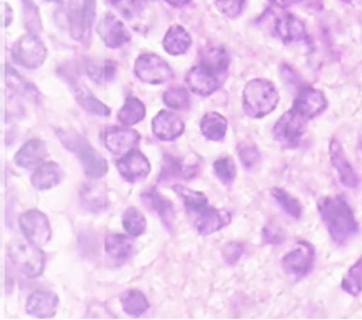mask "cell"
<instances>
[{
    "instance_id": "obj_1",
    "label": "cell",
    "mask_w": 362,
    "mask_h": 320,
    "mask_svg": "<svg viewBox=\"0 0 362 320\" xmlns=\"http://www.w3.org/2000/svg\"><path fill=\"white\" fill-rule=\"evenodd\" d=\"M318 211L332 240L345 244L359 231L352 208L341 197H326L318 203Z\"/></svg>"
},
{
    "instance_id": "obj_2",
    "label": "cell",
    "mask_w": 362,
    "mask_h": 320,
    "mask_svg": "<svg viewBox=\"0 0 362 320\" xmlns=\"http://www.w3.org/2000/svg\"><path fill=\"white\" fill-rule=\"evenodd\" d=\"M280 96L276 88L264 78L252 80L246 84L243 95V106L248 117L261 119L276 109Z\"/></svg>"
},
{
    "instance_id": "obj_3",
    "label": "cell",
    "mask_w": 362,
    "mask_h": 320,
    "mask_svg": "<svg viewBox=\"0 0 362 320\" xmlns=\"http://www.w3.org/2000/svg\"><path fill=\"white\" fill-rule=\"evenodd\" d=\"M61 141L64 143L68 150L76 153L79 158L83 170L90 179H102L109 170V165L98 152L83 139H79L76 134L61 132Z\"/></svg>"
},
{
    "instance_id": "obj_4",
    "label": "cell",
    "mask_w": 362,
    "mask_h": 320,
    "mask_svg": "<svg viewBox=\"0 0 362 320\" xmlns=\"http://www.w3.org/2000/svg\"><path fill=\"white\" fill-rule=\"evenodd\" d=\"M8 256L18 271L27 278H37L45 269V254L39 246L30 241H12L8 247Z\"/></svg>"
},
{
    "instance_id": "obj_5",
    "label": "cell",
    "mask_w": 362,
    "mask_h": 320,
    "mask_svg": "<svg viewBox=\"0 0 362 320\" xmlns=\"http://www.w3.org/2000/svg\"><path fill=\"white\" fill-rule=\"evenodd\" d=\"M95 0H69L68 23L70 37L77 42H89L95 21Z\"/></svg>"
},
{
    "instance_id": "obj_6",
    "label": "cell",
    "mask_w": 362,
    "mask_h": 320,
    "mask_svg": "<svg viewBox=\"0 0 362 320\" xmlns=\"http://www.w3.org/2000/svg\"><path fill=\"white\" fill-rule=\"evenodd\" d=\"M12 57L27 69H37L47 59V47L37 34L28 33L14 42Z\"/></svg>"
},
{
    "instance_id": "obj_7",
    "label": "cell",
    "mask_w": 362,
    "mask_h": 320,
    "mask_svg": "<svg viewBox=\"0 0 362 320\" xmlns=\"http://www.w3.org/2000/svg\"><path fill=\"white\" fill-rule=\"evenodd\" d=\"M135 76L141 82L158 85L172 81L174 70L162 57L155 54H142L134 63Z\"/></svg>"
},
{
    "instance_id": "obj_8",
    "label": "cell",
    "mask_w": 362,
    "mask_h": 320,
    "mask_svg": "<svg viewBox=\"0 0 362 320\" xmlns=\"http://www.w3.org/2000/svg\"><path fill=\"white\" fill-rule=\"evenodd\" d=\"M308 126V119L296 109L286 111L274 126L273 136L277 142L288 148H295L300 143Z\"/></svg>"
},
{
    "instance_id": "obj_9",
    "label": "cell",
    "mask_w": 362,
    "mask_h": 320,
    "mask_svg": "<svg viewBox=\"0 0 362 320\" xmlns=\"http://www.w3.org/2000/svg\"><path fill=\"white\" fill-rule=\"evenodd\" d=\"M20 230L32 244L42 247L52 239V227L47 215L39 210H30L20 215Z\"/></svg>"
},
{
    "instance_id": "obj_10",
    "label": "cell",
    "mask_w": 362,
    "mask_h": 320,
    "mask_svg": "<svg viewBox=\"0 0 362 320\" xmlns=\"http://www.w3.org/2000/svg\"><path fill=\"white\" fill-rule=\"evenodd\" d=\"M97 33L111 49L120 48L132 39V34L127 30L125 23L119 20L112 13H107L103 17L97 25Z\"/></svg>"
},
{
    "instance_id": "obj_11",
    "label": "cell",
    "mask_w": 362,
    "mask_h": 320,
    "mask_svg": "<svg viewBox=\"0 0 362 320\" xmlns=\"http://www.w3.org/2000/svg\"><path fill=\"white\" fill-rule=\"evenodd\" d=\"M138 131L119 126H110L104 133V143L111 154L118 156L134 149L140 143Z\"/></svg>"
},
{
    "instance_id": "obj_12",
    "label": "cell",
    "mask_w": 362,
    "mask_h": 320,
    "mask_svg": "<svg viewBox=\"0 0 362 320\" xmlns=\"http://www.w3.org/2000/svg\"><path fill=\"white\" fill-rule=\"evenodd\" d=\"M315 249L306 241H300L296 249L290 251L282 259V266L288 274L295 278H304L313 268Z\"/></svg>"
},
{
    "instance_id": "obj_13",
    "label": "cell",
    "mask_w": 362,
    "mask_h": 320,
    "mask_svg": "<svg viewBox=\"0 0 362 320\" xmlns=\"http://www.w3.org/2000/svg\"><path fill=\"white\" fill-rule=\"evenodd\" d=\"M117 168L126 181L138 183L149 175L151 163L140 150L134 148L117 161Z\"/></svg>"
},
{
    "instance_id": "obj_14",
    "label": "cell",
    "mask_w": 362,
    "mask_h": 320,
    "mask_svg": "<svg viewBox=\"0 0 362 320\" xmlns=\"http://www.w3.org/2000/svg\"><path fill=\"white\" fill-rule=\"evenodd\" d=\"M185 82L192 93L202 97L211 96L219 88L217 73L203 63L189 70L185 76Z\"/></svg>"
},
{
    "instance_id": "obj_15",
    "label": "cell",
    "mask_w": 362,
    "mask_h": 320,
    "mask_svg": "<svg viewBox=\"0 0 362 320\" xmlns=\"http://www.w3.org/2000/svg\"><path fill=\"white\" fill-rule=\"evenodd\" d=\"M327 105L329 102L320 90L304 86L293 102V109L309 120L322 114L327 109Z\"/></svg>"
},
{
    "instance_id": "obj_16",
    "label": "cell",
    "mask_w": 362,
    "mask_h": 320,
    "mask_svg": "<svg viewBox=\"0 0 362 320\" xmlns=\"http://www.w3.org/2000/svg\"><path fill=\"white\" fill-rule=\"evenodd\" d=\"M185 122L176 113L161 109L152 120V131L158 140L173 141L185 132Z\"/></svg>"
},
{
    "instance_id": "obj_17",
    "label": "cell",
    "mask_w": 362,
    "mask_h": 320,
    "mask_svg": "<svg viewBox=\"0 0 362 320\" xmlns=\"http://www.w3.org/2000/svg\"><path fill=\"white\" fill-rule=\"evenodd\" d=\"M59 297L52 291L37 290L30 295L26 303L27 314L39 318L49 319L57 314Z\"/></svg>"
},
{
    "instance_id": "obj_18",
    "label": "cell",
    "mask_w": 362,
    "mask_h": 320,
    "mask_svg": "<svg viewBox=\"0 0 362 320\" xmlns=\"http://www.w3.org/2000/svg\"><path fill=\"white\" fill-rule=\"evenodd\" d=\"M329 156L332 165L339 175L340 182L347 188H356L359 184V179L354 169L346 158L343 146L338 140L333 139L329 143Z\"/></svg>"
},
{
    "instance_id": "obj_19",
    "label": "cell",
    "mask_w": 362,
    "mask_h": 320,
    "mask_svg": "<svg viewBox=\"0 0 362 320\" xmlns=\"http://www.w3.org/2000/svg\"><path fill=\"white\" fill-rule=\"evenodd\" d=\"M48 156L46 143L40 139H32L25 143L14 155L16 165L21 168L32 169L39 167Z\"/></svg>"
},
{
    "instance_id": "obj_20",
    "label": "cell",
    "mask_w": 362,
    "mask_h": 320,
    "mask_svg": "<svg viewBox=\"0 0 362 320\" xmlns=\"http://www.w3.org/2000/svg\"><path fill=\"white\" fill-rule=\"evenodd\" d=\"M230 220L232 217L230 212L214 208H205L196 221V228L199 235H214L230 225Z\"/></svg>"
},
{
    "instance_id": "obj_21",
    "label": "cell",
    "mask_w": 362,
    "mask_h": 320,
    "mask_svg": "<svg viewBox=\"0 0 362 320\" xmlns=\"http://www.w3.org/2000/svg\"><path fill=\"white\" fill-rule=\"evenodd\" d=\"M192 45V39L188 30L181 25H173L165 34L162 47L172 57H180L188 52Z\"/></svg>"
},
{
    "instance_id": "obj_22",
    "label": "cell",
    "mask_w": 362,
    "mask_h": 320,
    "mask_svg": "<svg viewBox=\"0 0 362 320\" xmlns=\"http://www.w3.org/2000/svg\"><path fill=\"white\" fill-rule=\"evenodd\" d=\"M62 169L57 162H45L37 167L30 179V183L37 190L45 191L59 185L62 181Z\"/></svg>"
},
{
    "instance_id": "obj_23",
    "label": "cell",
    "mask_w": 362,
    "mask_h": 320,
    "mask_svg": "<svg viewBox=\"0 0 362 320\" xmlns=\"http://www.w3.org/2000/svg\"><path fill=\"white\" fill-rule=\"evenodd\" d=\"M275 30L281 40L286 43L300 42L306 37L304 23L291 13L284 14L279 18Z\"/></svg>"
},
{
    "instance_id": "obj_24",
    "label": "cell",
    "mask_w": 362,
    "mask_h": 320,
    "mask_svg": "<svg viewBox=\"0 0 362 320\" xmlns=\"http://www.w3.org/2000/svg\"><path fill=\"white\" fill-rule=\"evenodd\" d=\"M228 120L221 113L208 112L202 118V134L211 141L224 139L228 132Z\"/></svg>"
},
{
    "instance_id": "obj_25",
    "label": "cell",
    "mask_w": 362,
    "mask_h": 320,
    "mask_svg": "<svg viewBox=\"0 0 362 320\" xmlns=\"http://www.w3.org/2000/svg\"><path fill=\"white\" fill-rule=\"evenodd\" d=\"M105 251L115 260L125 261L132 255L134 244L127 235L112 233L106 237Z\"/></svg>"
},
{
    "instance_id": "obj_26",
    "label": "cell",
    "mask_w": 362,
    "mask_h": 320,
    "mask_svg": "<svg viewBox=\"0 0 362 320\" xmlns=\"http://www.w3.org/2000/svg\"><path fill=\"white\" fill-rule=\"evenodd\" d=\"M201 63L214 70L216 73H225L228 69L230 57L224 47L209 45L202 52Z\"/></svg>"
},
{
    "instance_id": "obj_27",
    "label": "cell",
    "mask_w": 362,
    "mask_h": 320,
    "mask_svg": "<svg viewBox=\"0 0 362 320\" xmlns=\"http://www.w3.org/2000/svg\"><path fill=\"white\" fill-rule=\"evenodd\" d=\"M146 114L145 104L135 97H129L119 111L118 119L125 126H133L145 119Z\"/></svg>"
},
{
    "instance_id": "obj_28",
    "label": "cell",
    "mask_w": 362,
    "mask_h": 320,
    "mask_svg": "<svg viewBox=\"0 0 362 320\" xmlns=\"http://www.w3.org/2000/svg\"><path fill=\"white\" fill-rule=\"evenodd\" d=\"M122 310L132 317H140L148 310L149 303L141 291L129 289L120 297Z\"/></svg>"
},
{
    "instance_id": "obj_29",
    "label": "cell",
    "mask_w": 362,
    "mask_h": 320,
    "mask_svg": "<svg viewBox=\"0 0 362 320\" xmlns=\"http://www.w3.org/2000/svg\"><path fill=\"white\" fill-rule=\"evenodd\" d=\"M173 189L183 199L185 208L189 212H199V213H202L208 206V198L203 192L196 191V190L187 188L183 185H174Z\"/></svg>"
},
{
    "instance_id": "obj_30",
    "label": "cell",
    "mask_w": 362,
    "mask_h": 320,
    "mask_svg": "<svg viewBox=\"0 0 362 320\" xmlns=\"http://www.w3.org/2000/svg\"><path fill=\"white\" fill-rule=\"evenodd\" d=\"M109 1L129 23H139L145 18V6L141 0H109Z\"/></svg>"
},
{
    "instance_id": "obj_31",
    "label": "cell",
    "mask_w": 362,
    "mask_h": 320,
    "mask_svg": "<svg viewBox=\"0 0 362 320\" xmlns=\"http://www.w3.org/2000/svg\"><path fill=\"white\" fill-rule=\"evenodd\" d=\"M76 100L79 105L86 109L90 114L98 117H109L111 114V109L104 102L97 100L93 93L86 88H79L76 91Z\"/></svg>"
},
{
    "instance_id": "obj_32",
    "label": "cell",
    "mask_w": 362,
    "mask_h": 320,
    "mask_svg": "<svg viewBox=\"0 0 362 320\" xmlns=\"http://www.w3.org/2000/svg\"><path fill=\"white\" fill-rule=\"evenodd\" d=\"M86 71L91 77V80L99 84H104L115 78L117 73V63L111 60L97 61V62L95 61L86 66Z\"/></svg>"
},
{
    "instance_id": "obj_33",
    "label": "cell",
    "mask_w": 362,
    "mask_h": 320,
    "mask_svg": "<svg viewBox=\"0 0 362 320\" xmlns=\"http://www.w3.org/2000/svg\"><path fill=\"white\" fill-rule=\"evenodd\" d=\"M122 226L134 238L144 235L147 228V219L138 208H129L122 215Z\"/></svg>"
},
{
    "instance_id": "obj_34",
    "label": "cell",
    "mask_w": 362,
    "mask_h": 320,
    "mask_svg": "<svg viewBox=\"0 0 362 320\" xmlns=\"http://www.w3.org/2000/svg\"><path fill=\"white\" fill-rule=\"evenodd\" d=\"M100 186L102 185H86L83 188L82 203L90 211L99 212L105 208V192Z\"/></svg>"
},
{
    "instance_id": "obj_35",
    "label": "cell",
    "mask_w": 362,
    "mask_h": 320,
    "mask_svg": "<svg viewBox=\"0 0 362 320\" xmlns=\"http://www.w3.org/2000/svg\"><path fill=\"white\" fill-rule=\"evenodd\" d=\"M163 102L170 109L182 111L190 106L191 98L188 90L185 89L183 86H174L165 91Z\"/></svg>"
},
{
    "instance_id": "obj_36",
    "label": "cell",
    "mask_w": 362,
    "mask_h": 320,
    "mask_svg": "<svg viewBox=\"0 0 362 320\" xmlns=\"http://www.w3.org/2000/svg\"><path fill=\"white\" fill-rule=\"evenodd\" d=\"M344 291L351 296H358L362 291V258L351 267L341 283Z\"/></svg>"
},
{
    "instance_id": "obj_37",
    "label": "cell",
    "mask_w": 362,
    "mask_h": 320,
    "mask_svg": "<svg viewBox=\"0 0 362 320\" xmlns=\"http://www.w3.org/2000/svg\"><path fill=\"white\" fill-rule=\"evenodd\" d=\"M272 195L291 217L300 218L302 206H300V201L291 197L288 192L284 191L282 189L274 188L272 190Z\"/></svg>"
},
{
    "instance_id": "obj_38",
    "label": "cell",
    "mask_w": 362,
    "mask_h": 320,
    "mask_svg": "<svg viewBox=\"0 0 362 320\" xmlns=\"http://www.w3.org/2000/svg\"><path fill=\"white\" fill-rule=\"evenodd\" d=\"M145 198L152 205L155 211L158 212V215L167 223L170 217H173V203L168 199H165L163 196L160 195L156 190L145 194Z\"/></svg>"
},
{
    "instance_id": "obj_39",
    "label": "cell",
    "mask_w": 362,
    "mask_h": 320,
    "mask_svg": "<svg viewBox=\"0 0 362 320\" xmlns=\"http://www.w3.org/2000/svg\"><path fill=\"white\" fill-rule=\"evenodd\" d=\"M214 172L225 184H228L237 176V167L230 158H223L214 163Z\"/></svg>"
},
{
    "instance_id": "obj_40",
    "label": "cell",
    "mask_w": 362,
    "mask_h": 320,
    "mask_svg": "<svg viewBox=\"0 0 362 320\" xmlns=\"http://www.w3.org/2000/svg\"><path fill=\"white\" fill-rule=\"evenodd\" d=\"M246 0H216V6L225 17L234 19L244 10Z\"/></svg>"
},
{
    "instance_id": "obj_41",
    "label": "cell",
    "mask_w": 362,
    "mask_h": 320,
    "mask_svg": "<svg viewBox=\"0 0 362 320\" xmlns=\"http://www.w3.org/2000/svg\"><path fill=\"white\" fill-rule=\"evenodd\" d=\"M239 158L246 168L252 169L260 160V154L255 146L244 142L239 146Z\"/></svg>"
},
{
    "instance_id": "obj_42",
    "label": "cell",
    "mask_w": 362,
    "mask_h": 320,
    "mask_svg": "<svg viewBox=\"0 0 362 320\" xmlns=\"http://www.w3.org/2000/svg\"><path fill=\"white\" fill-rule=\"evenodd\" d=\"M185 169L182 165V162L165 156V165L162 167L161 179H172L178 176H185Z\"/></svg>"
},
{
    "instance_id": "obj_43",
    "label": "cell",
    "mask_w": 362,
    "mask_h": 320,
    "mask_svg": "<svg viewBox=\"0 0 362 320\" xmlns=\"http://www.w3.org/2000/svg\"><path fill=\"white\" fill-rule=\"evenodd\" d=\"M243 254H244V246L238 242H230L223 249V256L228 264L237 263Z\"/></svg>"
},
{
    "instance_id": "obj_44",
    "label": "cell",
    "mask_w": 362,
    "mask_h": 320,
    "mask_svg": "<svg viewBox=\"0 0 362 320\" xmlns=\"http://www.w3.org/2000/svg\"><path fill=\"white\" fill-rule=\"evenodd\" d=\"M5 13H4V17H5V27L10 26L11 21L13 20V12H12V8H11L10 5L8 4H5Z\"/></svg>"
},
{
    "instance_id": "obj_45",
    "label": "cell",
    "mask_w": 362,
    "mask_h": 320,
    "mask_svg": "<svg viewBox=\"0 0 362 320\" xmlns=\"http://www.w3.org/2000/svg\"><path fill=\"white\" fill-rule=\"evenodd\" d=\"M165 1L174 7H183L190 3V0H165Z\"/></svg>"
},
{
    "instance_id": "obj_46",
    "label": "cell",
    "mask_w": 362,
    "mask_h": 320,
    "mask_svg": "<svg viewBox=\"0 0 362 320\" xmlns=\"http://www.w3.org/2000/svg\"><path fill=\"white\" fill-rule=\"evenodd\" d=\"M272 3L275 4L276 6L284 7L289 6L290 4L293 3V0H270Z\"/></svg>"
},
{
    "instance_id": "obj_47",
    "label": "cell",
    "mask_w": 362,
    "mask_h": 320,
    "mask_svg": "<svg viewBox=\"0 0 362 320\" xmlns=\"http://www.w3.org/2000/svg\"><path fill=\"white\" fill-rule=\"evenodd\" d=\"M47 1H53V3H62V0H47Z\"/></svg>"
},
{
    "instance_id": "obj_48",
    "label": "cell",
    "mask_w": 362,
    "mask_h": 320,
    "mask_svg": "<svg viewBox=\"0 0 362 320\" xmlns=\"http://www.w3.org/2000/svg\"><path fill=\"white\" fill-rule=\"evenodd\" d=\"M343 1H346V3H349V1H351V0H343Z\"/></svg>"
}]
</instances>
